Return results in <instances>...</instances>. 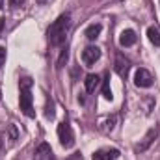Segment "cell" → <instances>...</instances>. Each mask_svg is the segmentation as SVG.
<instances>
[{
    "instance_id": "cell-20",
    "label": "cell",
    "mask_w": 160,
    "mask_h": 160,
    "mask_svg": "<svg viewBox=\"0 0 160 160\" xmlns=\"http://www.w3.org/2000/svg\"><path fill=\"white\" fill-rule=\"evenodd\" d=\"M26 0H9V6L11 8H19V6H22Z\"/></svg>"
},
{
    "instance_id": "cell-22",
    "label": "cell",
    "mask_w": 160,
    "mask_h": 160,
    "mask_svg": "<svg viewBox=\"0 0 160 160\" xmlns=\"http://www.w3.org/2000/svg\"><path fill=\"white\" fill-rule=\"evenodd\" d=\"M0 8H4V0H0Z\"/></svg>"
},
{
    "instance_id": "cell-21",
    "label": "cell",
    "mask_w": 160,
    "mask_h": 160,
    "mask_svg": "<svg viewBox=\"0 0 160 160\" xmlns=\"http://www.w3.org/2000/svg\"><path fill=\"white\" fill-rule=\"evenodd\" d=\"M36 2H38V4H47L48 0H36Z\"/></svg>"
},
{
    "instance_id": "cell-12",
    "label": "cell",
    "mask_w": 160,
    "mask_h": 160,
    "mask_svg": "<svg viewBox=\"0 0 160 160\" xmlns=\"http://www.w3.org/2000/svg\"><path fill=\"white\" fill-rule=\"evenodd\" d=\"M99 82H101V78H99V75H88L86 77V80H84V84H86V91L88 93H93L95 91V88L99 86Z\"/></svg>"
},
{
    "instance_id": "cell-10",
    "label": "cell",
    "mask_w": 160,
    "mask_h": 160,
    "mask_svg": "<svg viewBox=\"0 0 160 160\" xmlns=\"http://www.w3.org/2000/svg\"><path fill=\"white\" fill-rule=\"evenodd\" d=\"M138 41V36L134 30H123L119 36V45L121 47H132Z\"/></svg>"
},
{
    "instance_id": "cell-19",
    "label": "cell",
    "mask_w": 160,
    "mask_h": 160,
    "mask_svg": "<svg viewBox=\"0 0 160 160\" xmlns=\"http://www.w3.org/2000/svg\"><path fill=\"white\" fill-rule=\"evenodd\" d=\"M114 125H116V118L112 116L110 119L106 121V130H112V128H114Z\"/></svg>"
},
{
    "instance_id": "cell-23",
    "label": "cell",
    "mask_w": 160,
    "mask_h": 160,
    "mask_svg": "<svg viewBox=\"0 0 160 160\" xmlns=\"http://www.w3.org/2000/svg\"><path fill=\"white\" fill-rule=\"evenodd\" d=\"M2 24H4V22H0V30H2Z\"/></svg>"
},
{
    "instance_id": "cell-6",
    "label": "cell",
    "mask_w": 160,
    "mask_h": 160,
    "mask_svg": "<svg viewBox=\"0 0 160 160\" xmlns=\"http://www.w3.org/2000/svg\"><path fill=\"white\" fill-rule=\"evenodd\" d=\"M114 71L119 75L121 78H127L128 71H130V62L123 56V54H118L116 56V63H114Z\"/></svg>"
},
{
    "instance_id": "cell-11",
    "label": "cell",
    "mask_w": 160,
    "mask_h": 160,
    "mask_svg": "<svg viewBox=\"0 0 160 160\" xmlns=\"http://www.w3.org/2000/svg\"><path fill=\"white\" fill-rule=\"evenodd\" d=\"M101 30H102V24H101V22H93V24H89V26L86 28L84 36H86V38H88L89 41H95L97 38H99Z\"/></svg>"
},
{
    "instance_id": "cell-14",
    "label": "cell",
    "mask_w": 160,
    "mask_h": 160,
    "mask_svg": "<svg viewBox=\"0 0 160 160\" xmlns=\"http://www.w3.org/2000/svg\"><path fill=\"white\" fill-rule=\"evenodd\" d=\"M102 97H104L106 101H112V99H114L112 89H110V75H108V73L104 75V80H102Z\"/></svg>"
},
{
    "instance_id": "cell-1",
    "label": "cell",
    "mask_w": 160,
    "mask_h": 160,
    "mask_svg": "<svg viewBox=\"0 0 160 160\" xmlns=\"http://www.w3.org/2000/svg\"><path fill=\"white\" fill-rule=\"evenodd\" d=\"M69 28H71V15H69V13H62V15L48 26V30H47V36H48L50 45L60 47V45L65 41V38H67Z\"/></svg>"
},
{
    "instance_id": "cell-18",
    "label": "cell",
    "mask_w": 160,
    "mask_h": 160,
    "mask_svg": "<svg viewBox=\"0 0 160 160\" xmlns=\"http://www.w3.org/2000/svg\"><path fill=\"white\" fill-rule=\"evenodd\" d=\"M6 63V47H0V67Z\"/></svg>"
},
{
    "instance_id": "cell-8",
    "label": "cell",
    "mask_w": 160,
    "mask_h": 160,
    "mask_svg": "<svg viewBox=\"0 0 160 160\" xmlns=\"http://www.w3.org/2000/svg\"><path fill=\"white\" fill-rule=\"evenodd\" d=\"M157 136H158V128L155 127V128H151V130H149V132L145 134V138H143V142H142V143H140V145L136 147V151H140V153H143V151H147V149L151 147V143L155 142V138H157Z\"/></svg>"
},
{
    "instance_id": "cell-24",
    "label": "cell",
    "mask_w": 160,
    "mask_h": 160,
    "mask_svg": "<svg viewBox=\"0 0 160 160\" xmlns=\"http://www.w3.org/2000/svg\"><path fill=\"white\" fill-rule=\"evenodd\" d=\"M0 136H2V134H0ZM0 143H2V142H0Z\"/></svg>"
},
{
    "instance_id": "cell-16",
    "label": "cell",
    "mask_w": 160,
    "mask_h": 160,
    "mask_svg": "<svg viewBox=\"0 0 160 160\" xmlns=\"http://www.w3.org/2000/svg\"><path fill=\"white\" fill-rule=\"evenodd\" d=\"M8 132H9V140H11V142H15V140L19 138V132H17V127H15V125H9V127H8Z\"/></svg>"
},
{
    "instance_id": "cell-3",
    "label": "cell",
    "mask_w": 160,
    "mask_h": 160,
    "mask_svg": "<svg viewBox=\"0 0 160 160\" xmlns=\"http://www.w3.org/2000/svg\"><path fill=\"white\" fill-rule=\"evenodd\" d=\"M56 132H58V140H60L62 147L71 149L75 145V132H73V128H71V125L67 121H62L58 125V130Z\"/></svg>"
},
{
    "instance_id": "cell-4",
    "label": "cell",
    "mask_w": 160,
    "mask_h": 160,
    "mask_svg": "<svg viewBox=\"0 0 160 160\" xmlns=\"http://www.w3.org/2000/svg\"><path fill=\"white\" fill-rule=\"evenodd\" d=\"M153 75L147 71V69H143V67H140L136 73H134V84L138 86V88H151L153 86Z\"/></svg>"
},
{
    "instance_id": "cell-15",
    "label": "cell",
    "mask_w": 160,
    "mask_h": 160,
    "mask_svg": "<svg viewBox=\"0 0 160 160\" xmlns=\"http://www.w3.org/2000/svg\"><path fill=\"white\" fill-rule=\"evenodd\" d=\"M54 114H56V112H54V101L48 97V99H47V106H45V116H47L48 119H52Z\"/></svg>"
},
{
    "instance_id": "cell-17",
    "label": "cell",
    "mask_w": 160,
    "mask_h": 160,
    "mask_svg": "<svg viewBox=\"0 0 160 160\" xmlns=\"http://www.w3.org/2000/svg\"><path fill=\"white\" fill-rule=\"evenodd\" d=\"M67 56H69V52H67V48H63V50H62V54H60V60H58L56 67H62V65H63V62H67Z\"/></svg>"
},
{
    "instance_id": "cell-2",
    "label": "cell",
    "mask_w": 160,
    "mask_h": 160,
    "mask_svg": "<svg viewBox=\"0 0 160 160\" xmlns=\"http://www.w3.org/2000/svg\"><path fill=\"white\" fill-rule=\"evenodd\" d=\"M32 86H34V82H32L30 77H24V78L19 80V89H21L19 104H21V112H22L26 118H36L34 97H32Z\"/></svg>"
},
{
    "instance_id": "cell-13",
    "label": "cell",
    "mask_w": 160,
    "mask_h": 160,
    "mask_svg": "<svg viewBox=\"0 0 160 160\" xmlns=\"http://www.w3.org/2000/svg\"><path fill=\"white\" fill-rule=\"evenodd\" d=\"M147 38H149V41H151L155 47H160V30L157 26H149V28H147Z\"/></svg>"
},
{
    "instance_id": "cell-7",
    "label": "cell",
    "mask_w": 160,
    "mask_h": 160,
    "mask_svg": "<svg viewBox=\"0 0 160 160\" xmlns=\"http://www.w3.org/2000/svg\"><path fill=\"white\" fill-rule=\"evenodd\" d=\"M119 151L118 149H99L93 153V160H118Z\"/></svg>"
},
{
    "instance_id": "cell-9",
    "label": "cell",
    "mask_w": 160,
    "mask_h": 160,
    "mask_svg": "<svg viewBox=\"0 0 160 160\" xmlns=\"http://www.w3.org/2000/svg\"><path fill=\"white\" fill-rule=\"evenodd\" d=\"M34 160H52V149L48 143H39V147L34 153Z\"/></svg>"
},
{
    "instance_id": "cell-5",
    "label": "cell",
    "mask_w": 160,
    "mask_h": 160,
    "mask_svg": "<svg viewBox=\"0 0 160 160\" xmlns=\"http://www.w3.org/2000/svg\"><path fill=\"white\" fill-rule=\"evenodd\" d=\"M99 58H101V48H99V47H95V45L86 47V48L82 50V62H84L88 67H89V65H93Z\"/></svg>"
}]
</instances>
